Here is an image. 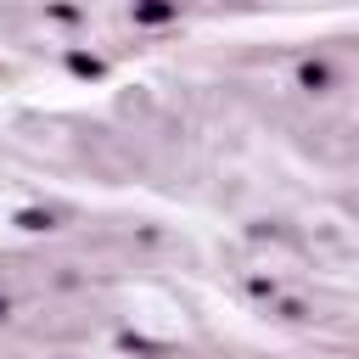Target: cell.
Returning <instances> with one entry per match:
<instances>
[{
	"mask_svg": "<svg viewBox=\"0 0 359 359\" xmlns=\"http://www.w3.org/2000/svg\"><path fill=\"white\" fill-rule=\"evenodd\" d=\"M129 11H135V22H168V17H180L174 0H135Z\"/></svg>",
	"mask_w": 359,
	"mask_h": 359,
	"instance_id": "1",
	"label": "cell"
},
{
	"mask_svg": "<svg viewBox=\"0 0 359 359\" xmlns=\"http://www.w3.org/2000/svg\"><path fill=\"white\" fill-rule=\"evenodd\" d=\"M297 79H303V90H325V84H331V73H325V67H303Z\"/></svg>",
	"mask_w": 359,
	"mask_h": 359,
	"instance_id": "2",
	"label": "cell"
},
{
	"mask_svg": "<svg viewBox=\"0 0 359 359\" xmlns=\"http://www.w3.org/2000/svg\"><path fill=\"white\" fill-rule=\"evenodd\" d=\"M17 224H22V230H50V224H56V219H50V213H22V219H17Z\"/></svg>",
	"mask_w": 359,
	"mask_h": 359,
	"instance_id": "3",
	"label": "cell"
},
{
	"mask_svg": "<svg viewBox=\"0 0 359 359\" xmlns=\"http://www.w3.org/2000/svg\"><path fill=\"white\" fill-rule=\"evenodd\" d=\"M0 320H6V297H0Z\"/></svg>",
	"mask_w": 359,
	"mask_h": 359,
	"instance_id": "4",
	"label": "cell"
}]
</instances>
